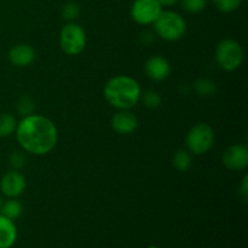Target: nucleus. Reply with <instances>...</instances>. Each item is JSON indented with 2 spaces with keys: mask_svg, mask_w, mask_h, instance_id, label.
Instances as JSON below:
<instances>
[{
  "mask_svg": "<svg viewBox=\"0 0 248 248\" xmlns=\"http://www.w3.org/2000/svg\"><path fill=\"white\" fill-rule=\"evenodd\" d=\"M15 131L18 144L29 154L45 155L57 144V128L50 119L43 115L24 116Z\"/></svg>",
  "mask_w": 248,
  "mask_h": 248,
  "instance_id": "1",
  "label": "nucleus"
},
{
  "mask_svg": "<svg viewBox=\"0 0 248 248\" xmlns=\"http://www.w3.org/2000/svg\"><path fill=\"white\" fill-rule=\"evenodd\" d=\"M107 102L119 110L131 109L140 99V86L128 75H116L109 79L103 89Z\"/></svg>",
  "mask_w": 248,
  "mask_h": 248,
  "instance_id": "2",
  "label": "nucleus"
},
{
  "mask_svg": "<svg viewBox=\"0 0 248 248\" xmlns=\"http://www.w3.org/2000/svg\"><path fill=\"white\" fill-rule=\"evenodd\" d=\"M155 33L166 41H177L184 36L186 23L183 17L174 11H161L154 22Z\"/></svg>",
  "mask_w": 248,
  "mask_h": 248,
  "instance_id": "3",
  "label": "nucleus"
},
{
  "mask_svg": "<svg viewBox=\"0 0 248 248\" xmlns=\"http://www.w3.org/2000/svg\"><path fill=\"white\" fill-rule=\"evenodd\" d=\"M216 61L218 65L227 72L236 70L244 62V50L237 41L224 39L216 48Z\"/></svg>",
  "mask_w": 248,
  "mask_h": 248,
  "instance_id": "4",
  "label": "nucleus"
},
{
  "mask_svg": "<svg viewBox=\"0 0 248 248\" xmlns=\"http://www.w3.org/2000/svg\"><path fill=\"white\" fill-rule=\"evenodd\" d=\"M86 33L80 24L69 22L61 29L60 45L67 55L77 56L81 53L86 46Z\"/></svg>",
  "mask_w": 248,
  "mask_h": 248,
  "instance_id": "5",
  "label": "nucleus"
},
{
  "mask_svg": "<svg viewBox=\"0 0 248 248\" xmlns=\"http://www.w3.org/2000/svg\"><path fill=\"white\" fill-rule=\"evenodd\" d=\"M188 152L195 155L206 154L215 143V133L207 124H196L189 130L186 138Z\"/></svg>",
  "mask_w": 248,
  "mask_h": 248,
  "instance_id": "6",
  "label": "nucleus"
},
{
  "mask_svg": "<svg viewBox=\"0 0 248 248\" xmlns=\"http://www.w3.org/2000/svg\"><path fill=\"white\" fill-rule=\"evenodd\" d=\"M162 6L157 0H135L131 7V17L142 26H148L156 21L161 14Z\"/></svg>",
  "mask_w": 248,
  "mask_h": 248,
  "instance_id": "7",
  "label": "nucleus"
},
{
  "mask_svg": "<svg viewBox=\"0 0 248 248\" xmlns=\"http://www.w3.org/2000/svg\"><path fill=\"white\" fill-rule=\"evenodd\" d=\"M26 178L16 170L6 172L0 181V190L9 199H16L26 189Z\"/></svg>",
  "mask_w": 248,
  "mask_h": 248,
  "instance_id": "8",
  "label": "nucleus"
},
{
  "mask_svg": "<svg viewBox=\"0 0 248 248\" xmlns=\"http://www.w3.org/2000/svg\"><path fill=\"white\" fill-rule=\"evenodd\" d=\"M223 164L230 171H242L248 166V149L245 145H230L223 154Z\"/></svg>",
  "mask_w": 248,
  "mask_h": 248,
  "instance_id": "9",
  "label": "nucleus"
},
{
  "mask_svg": "<svg viewBox=\"0 0 248 248\" xmlns=\"http://www.w3.org/2000/svg\"><path fill=\"white\" fill-rule=\"evenodd\" d=\"M138 126V120L130 109L119 110L111 118V127L119 135H130L135 132Z\"/></svg>",
  "mask_w": 248,
  "mask_h": 248,
  "instance_id": "10",
  "label": "nucleus"
},
{
  "mask_svg": "<svg viewBox=\"0 0 248 248\" xmlns=\"http://www.w3.org/2000/svg\"><path fill=\"white\" fill-rule=\"evenodd\" d=\"M145 73L154 81H162L167 79L171 73L169 61L162 56H153L145 62Z\"/></svg>",
  "mask_w": 248,
  "mask_h": 248,
  "instance_id": "11",
  "label": "nucleus"
},
{
  "mask_svg": "<svg viewBox=\"0 0 248 248\" xmlns=\"http://www.w3.org/2000/svg\"><path fill=\"white\" fill-rule=\"evenodd\" d=\"M35 60V51L28 44H18L9 51V61L19 68L28 67Z\"/></svg>",
  "mask_w": 248,
  "mask_h": 248,
  "instance_id": "12",
  "label": "nucleus"
},
{
  "mask_svg": "<svg viewBox=\"0 0 248 248\" xmlns=\"http://www.w3.org/2000/svg\"><path fill=\"white\" fill-rule=\"evenodd\" d=\"M17 240V228L14 220L0 215V248H11Z\"/></svg>",
  "mask_w": 248,
  "mask_h": 248,
  "instance_id": "13",
  "label": "nucleus"
},
{
  "mask_svg": "<svg viewBox=\"0 0 248 248\" xmlns=\"http://www.w3.org/2000/svg\"><path fill=\"white\" fill-rule=\"evenodd\" d=\"M22 211L23 210H22L21 202L17 201L16 199H10V200L2 202L0 215H2L4 217L9 218L11 220H16L21 217Z\"/></svg>",
  "mask_w": 248,
  "mask_h": 248,
  "instance_id": "14",
  "label": "nucleus"
},
{
  "mask_svg": "<svg viewBox=\"0 0 248 248\" xmlns=\"http://www.w3.org/2000/svg\"><path fill=\"white\" fill-rule=\"evenodd\" d=\"M194 90L198 94L202 97H210L217 92V85L210 79H198L194 84Z\"/></svg>",
  "mask_w": 248,
  "mask_h": 248,
  "instance_id": "15",
  "label": "nucleus"
},
{
  "mask_svg": "<svg viewBox=\"0 0 248 248\" xmlns=\"http://www.w3.org/2000/svg\"><path fill=\"white\" fill-rule=\"evenodd\" d=\"M174 169L179 172H186L191 166V156L188 150H177L172 159Z\"/></svg>",
  "mask_w": 248,
  "mask_h": 248,
  "instance_id": "16",
  "label": "nucleus"
},
{
  "mask_svg": "<svg viewBox=\"0 0 248 248\" xmlns=\"http://www.w3.org/2000/svg\"><path fill=\"white\" fill-rule=\"evenodd\" d=\"M16 119L11 114H0V138L12 135L16 130Z\"/></svg>",
  "mask_w": 248,
  "mask_h": 248,
  "instance_id": "17",
  "label": "nucleus"
},
{
  "mask_svg": "<svg viewBox=\"0 0 248 248\" xmlns=\"http://www.w3.org/2000/svg\"><path fill=\"white\" fill-rule=\"evenodd\" d=\"M34 110H35V104H34V102L28 96H22L19 98L18 103H17V111L19 113V115H22L24 118V116L34 114Z\"/></svg>",
  "mask_w": 248,
  "mask_h": 248,
  "instance_id": "18",
  "label": "nucleus"
},
{
  "mask_svg": "<svg viewBox=\"0 0 248 248\" xmlns=\"http://www.w3.org/2000/svg\"><path fill=\"white\" fill-rule=\"evenodd\" d=\"M182 6L189 14H199L206 7V0H181Z\"/></svg>",
  "mask_w": 248,
  "mask_h": 248,
  "instance_id": "19",
  "label": "nucleus"
},
{
  "mask_svg": "<svg viewBox=\"0 0 248 248\" xmlns=\"http://www.w3.org/2000/svg\"><path fill=\"white\" fill-rule=\"evenodd\" d=\"M80 15V6L77 2H68L62 7V17L67 21L73 22Z\"/></svg>",
  "mask_w": 248,
  "mask_h": 248,
  "instance_id": "20",
  "label": "nucleus"
},
{
  "mask_svg": "<svg viewBox=\"0 0 248 248\" xmlns=\"http://www.w3.org/2000/svg\"><path fill=\"white\" fill-rule=\"evenodd\" d=\"M161 101V96L156 91H152L150 90V91H147L143 94V103L149 109H155L157 107H160Z\"/></svg>",
  "mask_w": 248,
  "mask_h": 248,
  "instance_id": "21",
  "label": "nucleus"
},
{
  "mask_svg": "<svg viewBox=\"0 0 248 248\" xmlns=\"http://www.w3.org/2000/svg\"><path fill=\"white\" fill-rule=\"evenodd\" d=\"M242 0H213V4L219 11L232 12L241 5Z\"/></svg>",
  "mask_w": 248,
  "mask_h": 248,
  "instance_id": "22",
  "label": "nucleus"
},
{
  "mask_svg": "<svg viewBox=\"0 0 248 248\" xmlns=\"http://www.w3.org/2000/svg\"><path fill=\"white\" fill-rule=\"evenodd\" d=\"M9 161H10V165H11L12 169L16 170V171H18V170L23 169L24 164H26V157H24L23 153L16 150V152H12V154L10 155Z\"/></svg>",
  "mask_w": 248,
  "mask_h": 248,
  "instance_id": "23",
  "label": "nucleus"
},
{
  "mask_svg": "<svg viewBox=\"0 0 248 248\" xmlns=\"http://www.w3.org/2000/svg\"><path fill=\"white\" fill-rule=\"evenodd\" d=\"M247 181H248V177L245 176L244 179H242V182H241V186H240V188H239L240 196H241L242 200L244 201L247 200V196H248V186H247L248 182Z\"/></svg>",
  "mask_w": 248,
  "mask_h": 248,
  "instance_id": "24",
  "label": "nucleus"
},
{
  "mask_svg": "<svg viewBox=\"0 0 248 248\" xmlns=\"http://www.w3.org/2000/svg\"><path fill=\"white\" fill-rule=\"evenodd\" d=\"M157 1L160 2L161 6H173V5H176L179 0H157Z\"/></svg>",
  "mask_w": 248,
  "mask_h": 248,
  "instance_id": "25",
  "label": "nucleus"
},
{
  "mask_svg": "<svg viewBox=\"0 0 248 248\" xmlns=\"http://www.w3.org/2000/svg\"><path fill=\"white\" fill-rule=\"evenodd\" d=\"M1 206H2V199L1 196H0V210H1Z\"/></svg>",
  "mask_w": 248,
  "mask_h": 248,
  "instance_id": "26",
  "label": "nucleus"
},
{
  "mask_svg": "<svg viewBox=\"0 0 248 248\" xmlns=\"http://www.w3.org/2000/svg\"><path fill=\"white\" fill-rule=\"evenodd\" d=\"M148 248H159L157 246H149Z\"/></svg>",
  "mask_w": 248,
  "mask_h": 248,
  "instance_id": "27",
  "label": "nucleus"
}]
</instances>
